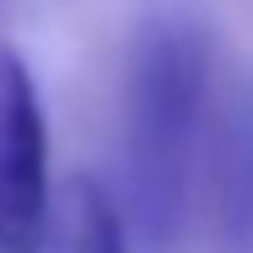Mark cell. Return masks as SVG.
<instances>
[{
  "label": "cell",
  "instance_id": "cell-1",
  "mask_svg": "<svg viewBox=\"0 0 253 253\" xmlns=\"http://www.w3.org/2000/svg\"><path fill=\"white\" fill-rule=\"evenodd\" d=\"M204 99H209L204 39L176 22L143 28L132 72H126V165H132V209L154 253L176 248L187 215Z\"/></svg>",
  "mask_w": 253,
  "mask_h": 253
},
{
  "label": "cell",
  "instance_id": "cell-2",
  "mask_svg": "<svg viewBox=\"0 0 253 253\" xmlns=\"http://www.w3.org/2000/svg\"><path fill=\"white\" fill-rule=\"evenodd\" d=\"M50 204L44 105L22 55L0 44V253H44Z\"/></svg>",
  "mask_w": 253,
  "mask_h": 253
},
{
  "label": "cell",
  "instance_id": "cell-3",
  "mask_svg": "<svg viewBox=\"0 0 253 253\" xmlns=\"http://www.w3.org/2000/svg\"><path fill=\"white\" fill-rule=\"evenodd\" d=\"M204 187L220 253H253V94H237L220 110Z\"/></svg>",
  "mask_w": 253,
  "mask_h": 253
},
{
  "label": "cell",
  "instance_id": "cell-4",
  "mask_svg": "<svg viewBox=\"0 0 253 253\" xmlns=\"http://www.w3.org/2000/svg\"><path fill=\"white\" fill-rule=\"evenodd\" d=\"M44 253H126L116 198L94 176H72L50 204V237Z\"/></svg>",
  "mask_w": 253,
  "mask_h": 253
}]
</instances>
